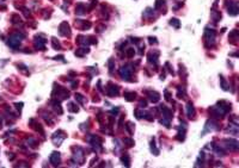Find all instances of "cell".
Returning a JSON list of instances; mask_svg holds the SVG:
<instances>
[{
	"label": "cell",
	"mask_w": 239,
	"mask_h": 168,
	"mask_svg": "<svg viewBox=\"0 0 239 168\" xmlns=\"http://www.w3.org/2000/svg\"><path fill=\"white\" fill-rule=\"evenodd\" d=\"M108 95L110 97H115L118 94V87L117 86H111V87H108Z\"/></svg>",
	"instance_id": "cell-7"
},
{
	"label": "cell",
	"mask_w": 239,
	"mask_h": 168,
	"mask_svg": "<svg viewBox=\"0 0 239 168\" xmlns=\"http://www.w3.org/2000/svg\"><path fill=\"white\" fill-rule=\"evenodd\" d=\"M140 105H141V107H146L147 103L145 101V100H141V103H140Z\"/></svg>",
	"instance_id": "cell-23"
},
{
	"label": "cell",
	"mask_w": 239,
	"mask_h": 168,
	"mask_svg": "<svg viewBox=\"0 0 239 168\" xmlns=\"http://www.w3.org/2000/svg\"><path fill=\"white\" fill-rule=\"evenodd\" d=\"M124 143H127L128 147H132L134 144V141L131 140V138H126V140H124Z\"/></svg>",
	"instance_id": "cell-18"
},
{
	"label": "cell",
	"mask_w": 239,
	"mask_h": 168,
	"mask_svg": "<svg viewBox=\"0 0 239 168\" xmlns=\"http://www.w3.org/2000/svg\"><path fill=\"white\" fill-rule=\"evenodd\" d=\"M44 44H46V39H43L41 37H35V45H36V48L44 50Z\"/></svg>",
	"instance_id": "cell-4"
},
{
	"label": "cell",
	"mask_w": 239,
	"mask_h": 168,
	"mask_svg": "<svg viewBox=\"0 0 239 168\" xmlns=\"http://www.w3.org/2000/svg\"><path fill=\"white\" fill-rule=\"evenodd\" d=\"M53 105H54V109H55V111L57 112L59 115H61V113H62V109H61V106H60V104L56 103V101H54Z\"/></svg>",
	"instance_id": "cell-14"
},
{
	"label": "cell",
	"mask_w": 239,
	"mask_h": 168,
	"mask_svg": "<svg viewBox=\"0 0 239 168\" xmlns=\"http://www.w3.org/2000/svg\"><path fill=\"white\" fill-rule=\"evenodd\" d=\"M134 53H135V50H134V49H129L127 51V56H128V57H132V56L134 55Z\"/></svg>",
	"instance_id": "cell-21"
},
{
	"label": "cell",
	"mask_w": 239,
	"mask_h": 168,
	"mask_svg": "<svg viewBox=\"0 0 239 168\" xmlns=\"http://www.w3.org/2000/svg\"><path fill=\"white\" fill-rule=\"evenodd\" d=\"M194 113H195V110H194V106L193 104H188V116L189 117H191V116H194Z\"/></svg>",
	"instance_id": "cell-12"
},
{
	"label": "cell",
	"mask_w": 239,
	"mask_h": 168,
	"mask_svg": "<svg viewBox=\"0 0 239 168\" xmlns=\"http://www.w3.org/2000/svg\"><path fill=\"white\" fill-rule=\"evenodd\" d=\"M75 10H77L75 12H77L78 14H83V13H84L85 11H86V7H85L84 5H83V4H78L77 7H75Z\"/></svg>",
	"instance_id": "cell-9"
},
{
	"label": "cell",
	"mask_w": 239,
	"mask_h": 168,
	"mask_svg": "<svg viewBox=\"0 0 239 168\" xmlns=\"http://www.w3.org/2000/svg\"><path fill=\"white\" fill-rule=\"evenodd\" d=\"M109 67H110V72H112V69H114V60L109 61Z\"/></svg>",
	"instance_id": "cell-22"
},
{
	"label": "cell",
	"mask_w": 239,
	"mask_h": 168,
	"mask_svg": "<svg viewBox=\"0 0 239 168\" xmlns=\"http://www.w3.org/2000/svg\"><path fill=\"white\" fill-rule=\"evenodd\" d=\"M50 162L53 163L54 166H57L60 163V154L59 153H52V155H50Z\"/></svg>",
	"instance_id": "cell-3"
},
{
	"label": "cell",
	"mask_w": 239,
	"mask_h": 168,
	"mask_svg": "<svg viewBox=\"0 0 239 168\" xmlns=\"http://www.w3.org/2000/svg\"><path fill=\"white\" fill-rule=\"evenodd\" d=\"M74 104H69V111H72V112H78V107H74Z\"/></svg>",
	"instance_id": "cell-20"
},
{
	"label": "cell",
	"mask_w": 239,
	"mask_h": 168,
	"mask_svg": "<svg viewBox=\"0 0 239 168\" xmlns=\"http://www.w3.org/2000/svg\"><path fill=\"white\" fill-rule=\"evenodd\" d=\"M75 100H78L80 104L84 103V97L81 95V94H75Z\"/></svg>",
	"instance_id": "cell-17"
},
{
	"label": "cell",
	"mask_w": 239,
	"mask_h": 168,
	"mask_svg": "<svg viewBox=\"0 0 239 168\" xmlns=\"http://www.w3.org/2000/svg\"><path fill=\"white\" fill-rule=\"evenodd\" d=\"M120 74H121V76L123 79H128L131 76V69L128 68V67H122L120 69Z\"/></svg>",
	"instance_id": "cell-5"
},
{
	"label": "cell",
	"mask_w": 239,
	"mask_h": 168,
	"mask_svg": "<svg viewBox=\"0 0 239 168\" xmlns=\"http://www.w3.org/2000/svg\"><path fill=\"white\" fill-rule=\"evenodd\" d=\"M59 32H60V35H62V36H69V35H71V31H69V26H68V24H67L66 22H63V23H61V24H60Z\"/></svg>",
	"instance_id": "cell-2"
},
{
	"label": "cell",
	"mask_w": 239,
	"mask_h": 168,
	"mask_svg": "<svg viewBox=\"0 0 239 168\" xmlns=\"http://www.w3.org/2000/svg\"><path fill=\"white\" fill-rule=\"evenodd\" d=\"M20 41L22 39L19 37V35L16 34V35H12V36L9 38V42H7V43H9V45L11 48H17L19 44H20Z\"/></svg>",
	"instance_id": "cell-1"
},
{
	"label": "cell",
	"mask_w": 239,
	"mask_h": 168,
	"mask_svg": "<svg viewBox=\"0 0 239 168\" xmlns=\"http://www.w3.org/2000/svg\"><path fill=\"white\" fill-rule=\"evenodd\" d=\"M170 24H171V25H173V26H176V28H179V20H178V19H176V18L171 19V20H170Z\"/></svg>",
	"instance_id": "cell-15"
},
{
	"label": "cell",
	"mask_w": 239,
	"mask_h": 168,
	"mask_svg": "<svg viewBox=\"0 0 239 168\" xmlns=\"http://www.w3.org/2000/svg\"><path fill=\"white\" fill-rule=\"evenodd\" d=\"M135 95H136V94L134 93V92H126V93H124V98H126L128 101H132V100L135 99Z\"/></svg>",
	"instance_id": "cell-11"
},
{
	"label": "cell",
	"mask_w": 239,
	"mask_h": 168,
	"mask_svg": "<svg viewBox=\"0 0 239 168\" xmlns=\"http://www.w3.org/2000/svg\"><path fill=\"white\" fill-rule=\"evenodd\" d=\"M149 42H151V43H157V41H155V38H149Z\"/></svg>",
	"instance_id": "cell-24"
},
{
	"label": "cell",
	"mask_w": 239,
	"mask_h": 168,
	"mask_svg": "<svg viewBox=\"0 0 239 168\" xmlns=\"http://www.w3.org/2000/svg\"><path fill=\"white\" fill-rule=\"evenodd\" d=\"M228 13H230L231 16L238 14V6H237V4H232V5L228 7Z\"/></svg>",
	"instance_id": "cell-8"
},
{
	"label": "cell",
	"mask_w": 239,
	"mask_h": 168,
	"mask_svg": "<svg viewBox=\"0 0 239 168\" xmlns=\"http://www.w3.org/2000/svg\"><path fill=\"white\" fill-rule=\"evenodd\" d=\"M65 135H63V136H61L60 137L59 135H57V132H55V134H54V136H53V142L54 143H55V146H60V144H61V142L63 140H65Z\"/></svg>",
	"instance_id": "cell-6"
},
{
	"label": "cell",
	"mask_w": 239,
	"mask_h": 168,
	"mask_svg": "<svg viewBox=\"0 0 239 168\" xmlns=\"http://www.w3.org/2000/svg\"><path fill=\"white\" fill-rule=\"evenodd\" d=\"M149 99L152 100L153 103H157V101L160 99V97H159V94L157 93V92H151V93H149Z\"/></svg>",
	"instance_id": "cell-10"
},
{
	"label": "cell",
	"mask_w": 239,
	"mask_h": 168,
	"mask_svg": "<svg viewBox=\"0 0 239 168\" xmlns=\"http://www.w3.org/2000/svg\"><path fill=\"white\" fill-rule=\"evenodd\" d=\"M85 53H89V49L81 48V49H79V50H77V51H75V55H77V56H84Z\"/></svg>",
	"instance_id": "cell-13"
},
{
	"label": "cell",
	"mask_w": 239,
	"mask_h": 168,
	"mask_svg": "<svg viewBox=\"0 0 239 168\" xmlns=\"http://www.w3.org/2000/svg\"><path fill=\"white\" fill-rule=\"evenodd\" d=\"M53 47L55 48L56 50H59V49H60V44H59V42H56L55 38H53Z\"/></svg>",
	"instance_id": "cell-19"
},
{
	"label": "cell",
	"mask_w": 239,
	"mask_h": 168,
	"mask_svg": "<svg viewBox=\"0 0 239 168\" xmlns=\"http://www.w3.org/2000/svg\"><path fill=\"white\" fill-rule=\"evenodd\" d=\"M121 161L123 162V163L126 162V166H129V162H131V161H129V157H128V155L122 156V157H121Z\"/></svg>",
	"instance_id": "cell-16"
}]
</instances>
